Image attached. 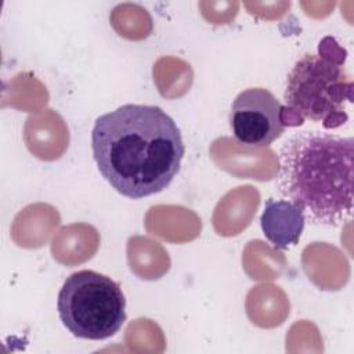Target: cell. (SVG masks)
Returning a JSON list of instances; mask_svg holds the SVG:
<instances>
[{"label": "cell", "instance_id": "277c9868", "mask_svg": "<svg viewBox=\"0 0 354 354\" xmlns=\"http://www.w3.org/2000/svg\"><path fill=\"white\" fill-rule=\"evenodd\" d=\"M353 80L340 64L318 54H304L288 75L285 101L303 118L340 124L344 102H351Z\"/></svg>", "mask_w": 354, "mask_h": 354}, {"label": "cell", "instance_id": "6da1fadb", "mask_svg": "<svg viewBox=\"0 0 354 354\" xmlns=\"http://www.w3.org/2000/svg\"><path fill=\"white\" fill-rule=\"evenodd\" d=\"M91 148L102 177L131 199L169 187L185 152L176 122L159 106L138 104L101 115L91 131Z\"/></svg>", "mask_w": 354, "mask_h": 354}, {"label": "cell", "instance_id": "3957f363", "mask_svg": "<svg viewBox=\"0 0 354 354\" xmlns=\"http://www.w3.org/2000/svg\"><path fill=\"white\" fill-rule=\"evenodd\" d=\"M57 308L64 326L73 336L88 340L113 336L126 321V299L119 283L91 270L65 279Z\"/></svg>", "mask_w": 354, "mask_h": 354}, {"label": "cell", "instance_id": "5b68a950", "mask_svg": "<svg viewBox=\"0 0 354 354\" xmlns=\"http://www.w3.org/2000/svg\"><path fill=\"white\" fill-rule=\"evenodd\" d=\"M282 104L267 88L241 91L231 105L230 126L234 137L250 147H268L285 131Z\"/></svg>", "mask_w": 354, "mask_h": 354}, {"label": "cell", "instance_id": "7a4b0ae2", "mask_svg": "<svg viewBox=\"0 0 354 354\" xmlns=\"http://www.w3.org/2000/svg\"><path fill=\"white\" fill-rule=\"evenodd\" d=\"M353 156L351 137L297 133L281 148L278 188L315 224L336 225L350 220Z\"/></svg>", "mask_w": 354, "mask_h": 354}, {"label": "cell", "instance_id": "8992f818", "mask_svg": "<svg viewBox=\"0 0 354 354\" xmlns=\"http://www.w3.org/2000/svg\"><path fill=\"white\" fill-rule=\"evenodd\" d=\"M304 223L306 216L303 210L293 202L283 199H268L260 217L264 236L279 250L288 249L299 242Z\"/></svg>", "mask_w": 354, "mask_h": 354}]
</instances>
